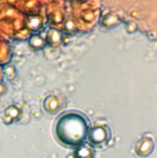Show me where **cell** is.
I'll return each mask as SVG.
<instances>
[{
	"label": "cell",
	"instance_id": "6da1fadb",
	"mask_svg": "<svg viewBox=\"0 0 157 158\" xmlns=\"http://www.w3.org/2000/svg\"><path fill=\"white\" fill-rule=\"evenodd\" d=\"M87 131L86 121L81 116L69 114L63 116L57 123L56 133L62 142L76 145L84 140Z\"/></svg>",
	"mask_w": 157,
	"mask_h": 158
}]
</instances>
